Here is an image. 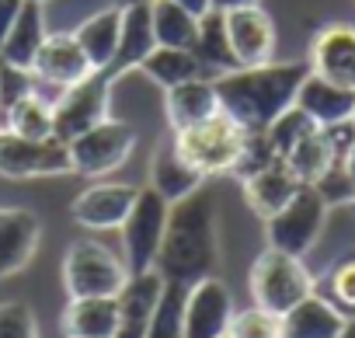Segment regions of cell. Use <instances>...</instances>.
I'll list each match as a JSON object with an SVG mask.
<instances>
[{
  "label": "cell",
  "mask_w": 355,
  "mask_h": 338,
  "mask_svg": "<svg viewBox=\"0 0 355 338\" xmlns=\"http://www.w3.org/2000/svg\"><path fill=\"white\" fill-rule=\"evenodd\" d=\"M21 4L25 0H0V46H4V39L11 35V28L21 15Z\"/></svg>",
  "instance_id": "cell-40"
},
{
  "label": "cell",
  "mask_w": 355,
  "mask_h": 338,
  "mask_svg": "<svg viewBox=\"0 0 355 338\" xmlns=\"http://www.w3.org/2000/svg\"><path fill=\"white\" fill-rule=\"evenodd\" d=\"M0 108H4V98H0Z\"/></svg>",
  "instance_id": "cell-46"
},
{
  "label": "cell",
  "mask_w": 355,
  "mask_h": 338,
  "mask_svg": "<svg viewBox=\"0 0 355 338\" xmlns=\"http://www.w3.org/2000/svg\"><path fill=\"white\" fill-rule=\"evenodd\" d=\"M46 11L42 4H35V0H25L21 4V15L11 28V35L4 39V46H0V67H11L18 74H28L32 77V67H35V56L46 42Z\"/></svg>",
  "instance_id": "cell-21"
},
{
  "label": "cell",
  "mask_w": 355,
  "mask_h": 338,
  "mask_svg": "<svg viewBox=\"0 0 355 338\" xmlns=\"http://www.w3.org/2000/svg\"><path fill=\"white\" fill-rule=\"evenodd\" d=\"M70 150V164H73V175H112L132 157L136 150V126L125 119H101L98 126L84 129L77 140L67 143Z\"/></svg>",
  "instance_id": "cell-7"
},
{
  "label": "cell",
  "mask_w": 355,
  "mask_h": 338,
  "mask_svg": "<svg viewBox=\"0 0 355 338\" xmlns=\"http://www.w3.org/2000/svg\"><path fill=\"white\" fill-rule=\"evenodd\" d=\"M94 74L98 70L91 67L84 49L77 46L73 32H49L39 56H35V67H32V77H39L42 84H49L56 91H70Z\"/></svg>",
  "instance_id": "cell-13"
},
{
  "label": "cell",
  "mask_w": 355,
  "mask_h": 338,
  "mask_svg": "<svg viewBox=\"0 0 355 338\" xmlns=\"http://www.w3.org/2000/svg\"><path fill=\"white\" fill-rule=\"evenodd\" d=\"M153 49H157V35H153L150 0H129V4H122V35L108 77H125L129 70H139V63Z\"/></svg>",
  "instance_id": "cell-19"
},
{
  "label": "cell",
  "mask_w": 355,
  "mask_h": 338,
  "mask_svg": "<svg viewBox=\"0 0 355 338\" xmlns=\"http://www.w3.org/2000/svg\"><path fill=\"white\" fill-rule=\"evenodd\" d=\"M320 129H324V140H327L334 160H345V153L355 146V115L341 119V122H331V126H320Z\"/></svg>",
  "instance_id": "cell-39"
},
{
  "label": "cell",
  "mask_w": 355,
  "mask_h": 338,
  "mask_svg": "<svg viewBox=\"0 0 355 338\" xmlns=\"http://www.w3.org/2000/svg\"><path fill=\"white\" fill-rule=\"evenodd\" d=\"M296 108H303L317 126H331V122L355 115V91H345V87H338L310 70L296 91Z\"/></svg>",
  "instance_id": "cell-24"
},
{
  "label": "cell",
  "mask_w": 355,
  "mask_h": 338,
  "mask_svg": "<svg viewBox=\"0 0 355 338\" xmlns=\"http://www.w3.org/2000/svg\"><path fill=\"white\" fill-rule=\"evenodd\" d=\"M324 223H327V203L317 196L313 185H303L275 217L265 220V237L268 248L303 258L317 244Z\"/></svg>",
  "instance_id": "cell-8"
},
{
  "label": "cell",
  "mask_w": 355,
  "mask_h": 338,
  "mask_svg": "<svg viewBox=\"0 0 355 338\" xmlns=\"http://www.w3.org/2000/svg\"><path fill=\"white\" fill-rule=\"evenodd\" d=\"M223 338H230V335H223Z\"/></svg>",
  "instance_id": "cell-47"
},
{
  "label": "cell",
  "mask_w": 355,
  "mask_h": 338,
  "mask_svg": "<svg viewBox=\"0 0 355 338\" xmlns=\"http://www.w3.org/2000/svg\"><path fill=\"white\" fill-rule=\"evenodd\" d=\"M248 289H251L254 307H265V310H272V314L282 317L300 300H306L310 293H317V282H313L310 269L303 265V258L286 255V251H275V248H265L254 258V265H251Z\"/></svg>",
  "instance_id": "cell-4"
},
{
  "label": "cell",
  "mask_w": 355,
  "mask_h": 338,
  "mask_svg": "<svg viewBox=\"0 0 355 338\" xmlns=\"http://www.w3.org/2000/svg\"><path fill=\"white\" fill-rule=\"evenodd\" d=\"M178 8H185L189 15H196V18H202V15H209L213 11V0H174Z\"/></svg>",
  "instance_id": "cell-41"
},
{
  "label": "cell",
  "mask_w": 355,
  "mask_h": 338,
  "mask_svg": "<svg viewBox=\"0 0 355 338\" xmlns=\"http://www.w3.org/2000/svg\"><path fill=\"white\" fill-rule=\"evenodd\" d=\"M234 321V296L223 279L209 276L185 293V338H223Z\"/></svg>",
  "instance_id": "cell-11"
},
{
  "label": "cell",
  "mask_w": 355,
  "mask_h": 338,
  "mask_svg": "<svg viewBox=\"0 0 355 338\" xmlns=\"http://www.w3.org/2000/svg\"><path fill=\"white\" fill-rule=\"evenodd\" d=\"M73 175L67 143L53 140H25L11 129H0V178H56Z\"/></svg>",
  "instance_id": "cell-9"
},
{
  "label": "cell",
  "mask_w": 355,
  "mask_h": 338,
  "mask_svg": "<svg viewBox=\"0 0 355 338\" xmlns=\"http://www.w3.org/2000/svg\"><path fill=\"white\" fill-rule=\"evenodd\" d=\"M174 136V146L182 150V157L202 171L206 178L209 175H234V167L244 153V143H248V129L237 126L223 108L182 133H171Z\"/></svg>",
  "instance_id": "cell-3"
},
{
  "label": "cell",
  "mask_w": 355,
  "mask_h": 338,
  "mask_svg": "<svg viewBox=\"0 0 355 338\" xmlns=\"http://www.w3.org/2000/svg\"><path fill=\"white\" fill-rule=\"evenodd\" d=\"M306 74H310V63H300V60L275 63L272 60L261 67L227 70L213 81L220 94V108L248 133H265L286 108L296 105V91Z\"/></svg>",
  "instance_id": "cell-2"
},
{
  "label": "cell",
  "mask_w": 355,
  "mask_h": 338,
  "mask_svg": "<svg viewBox=\"0 0 355 338\" xmlns=\"http://www.w3.org/2000/svg\"><path fill=\"white\" fill-rule=\"evenodd\" d=\"M220 265V220L216 203L209 192H192L182 203H171L164 244L157 255V272L164 282L196 286L199 279H209Z\"/></svg>",
  "instance_id": "cell-1"
},
{
  "label": "cell",
  "mask_w": 355,
  "mask_h": 338,
  "mask_svg": "<svg viewBox=\"0 0 355 338\" xmlns=\"http://www.w3.org/2000/svg\"><path fill=\"white\" fill-rule=\"evenodd\" d=\"M139 74H146L157 87H174V84H185L192 77H202V67L196 60L192 49H171V46H157L143 63H139Z\"/></svg>",
  "instance_id": "cell-29"
},
{
  "label": "cell",
  "mask_w": 355,
  "mask_h": 338,
  "mask_svg": "<svg viewBox=\"0 0 355 338\" xmlns=\"http://www.w3.org/2000/svg\"><path fill=\"white\" fill-rule=\"evenodd\" d=\"M341 328L345 314L320 293H310L282 314V338H338Z\"/></svg>",
  "instance_id": "cell-25"
},
{
  "label": "cell",
  "mask_w": 355,
  "mask_h": 338,
  "mask_svg": "<svg viewBox=\"0 0 355 338\" xmlns=\"http://www.w3.org/2000/svg\"><path fill=\"white\" fill-rule=\"evenodd\" d=\"M129 282L125 258L94 237H80L63 255V286L73 296H119Z\"/></svg>",
  "instance_id": "cell-5"
},
{
  "label": "cell",
  "mask_w": 355,
  "mask_h": 338,
  "mask_svg": "<svg viewBox=\"0 0 355 338\" xmlns=\"http://www.w3.org/2000/svg\"><path fill=\"white\" fill-rule=\"evenodd\" d=\"M150 15H153L157 46L196 49V39H199V18L196 15H189L185 8H178L174 0H150Z\"/></svg>",
  "instance_id": "cell-28"
},
{
  "label": "cell",
  "mask_w": 355,
  "mask_h": 338,
  "mask_svg": "<svg viewBox=\"0 0 355 338\" xmlns=\"http://www.w3.org/2000/svg\"><path fill=\"white\" fill-rule=\"evenodd\" d=\"M206 182L202 171H196V167L182 157V150L174 146V136L160 140L153 146V157H150V189H157L167 203H182L189 199L192 192H199Z\"/></svg>",
  "instance_id": "cell-18"
},
{
  "label": "cell",
  "mask_w": 355,
  "mask_h": 338,
  "mask_svg": "<svg viewBox=\"0 0 355 338\" xmlns=\"http://www.w3.org/2000/svg\"><path fill=\"white\" fill-rule=\"evenodd\" d=\"M338 338H355V314H348L345 317V328H341V335Z\"/></svg>",
  "instance_id": "cell-44"
},
{
  "label": "cell",
  "mask_w": 355,
  "mask_h": 338,
  "mask_svg": "<svg viewBox=\"0 0 355 338\" xmlns=\"http://www.w3.org/2000/svg\"><path fill=\"white\" fill-rule=\"evenodd\" d=\"M108 105H112V77L108 74L87 77L84 84H77V87L60 94L56 112H53V136L60 143L77 140L84 129H91L101 119H108Z\"/></svg>",
  "instance_id": "cell-10"
},
{
  "label": "cell",
  "mask_w": 355,
  "mask_h": 338,
  "mask_svg": "<svg viewBox=\"0 0 355 338\" xmlns=\"http://www.w3.org/2000/svg\"><path fill=\"white\" fill-rule=\"evenodd\" d=\"M42 223L32 210L0 206V279L18 276L39 251Z\"/></svg>",
  "instance_id": "cell-16"
},
{
  "label": "cell",
  "mask_w": 355,
  "mask_h": 338,
  "mask_svg": "<svg viewBox=\"0 0 355 338\" xmlns=\"http://www.w3.org/2000/svg\"><path fill=\"white\" fill-rule=\"evenodd\" d=\"M258 0H213V11H234V8H251Z\"/></svg>",
  "instance_id": "cell-42"
},
{
  "label": "cell",
  "mask_w": 355,
  "mask_h": 338,
  "mask_svg": "<svg viewBox=\"0 0 355 338\" xmlns=\"http://www.w3.org/2000/svg\"><path fill=\"white\" fill-rule=\"evenodd\" d=\"M216 112H220V94H216V81L209 77H192L164 91V115L171 133H182Z\"/></svg>",
  "instance_id": "cell-20"
},
{
  "label": "cell",
  "mask_w": 355,
  "mask_h": 338,
  "mask_svg": "<svg viewBox=\"0 0 355 338\" xmlns=\"http://www.w3.org/2000/svg\"><path fill=\"white\" fill-rule=\"evenodd\" d=\"M310 70L345 91H355V25H324L310 42Z\"/></svg>",
  "instance_id": "cell-14"
},
{
  "label": "cell",
  "mask_w": 355,
  "mask_h": 338,
  "mask_svg": "<svg viewBox=\"0 0 355 338\" xmlns=\"http://www.w3.org/2000/svg\"><path fill=\"white\" fill-rule=\"evenodd\" d=\"M35 4H49V0H35Z\"/></svg>",
  "instance_id": "cell-45"
},
{
  "label": "cell",
  "mask_w": 355,
  "mask_h": 338,
  "mask_svg": "<svg viewBox=\"0 0 355 338\" xmlns=\"http://www.w3.org/2000/svg\"><path fill=\"white\" fill-rule=\"evenodd\" d=\"M53 112H56V101L42 98L32 87L4 105L8 129L25 136V140H53Z\"/></svg>",
  "instance_id": "cell-27"
},
{
  "label": "cell",
  "mask_w": 355,
  "mask_h": 338,
  "mask_svg": "<svg viewBox=\"0 0 355 338\" xmlns=\"http://www.w3.org/2000/svg\"><path fill=\"white\" fill-rule=\"evenodd\" d=\"M223 25H227V39H230V53H234L237 67L272 63V56H275V25H272L268 11H261L258 4L234 8V11H223Z\"/></svg>",
  "instance_id": "cell-12"
},
{
  "label": "cell",
  "mask_w": 355,
  "mask_h": 338,
  "mask_svg": "<svg viewBox=\"0 0 355 338\" xmlns=\"http://www.w3.org/2000/svg\"><path fill=\"white\" fill-rule=\"evenodd\" d=\"M136 192L139 189L125 182H98L70 203V217L87 230H119L136 203Z\"/></svg>",
  "instance_id": "cell-15"
},
{
  "label": "cell",
  "mask_w": 355,
  "mask_h": 338,
  "mask_svg": "<svg viewBox=\"0 0 355 338\" xmlns=\"http://www.w3.org/2000/svg\"><path fill=\"white\" fill-rule=\"evenodd\" d=\"M275 160H282V157H275L268 136H265V133H248V143H244V153H241V160H237V167H234V175L244 182V178L258 175L261 167H268V164H275Z\"/></svg>",
  "instance_id": "cell-38"
},
{
  "label": "cell",
  "mask_w": 355,
  "mask_h": 338,
  "mask_svg": "<svg viewBox=\"0 0 355 338\" xmlns=\"http://www.w3.org/2000/svg\"><path fill=\"white\" fill-rule=\"evenodd\" d=\"M230 338H282V317L265 310V307H248L234 310L230 321Z\"/></svg>",
  "instance_id": "cell-34"
},
{
  "label": "cell",
  "mask_w": 355,
  "mask_h": 338,
  "mask_svg": "<svg viewBox=\"0 0 355 338\" xmlns=\"http://www.w3.org/2000/svg\"><path fill=\"white\" fill-rule=\"evenodd\" d=\"M160 293H164V276L157 269L129 276V282L115 296V303H119L115 338H146V328H150V317L160 303Z\"/></svg>",
  "instance_id": "cell-17"
},
{
  "label": "cell",
  "mask_w": 355,
  "mask_h": 338,
  "mask_svg": "<svg viewBox=\"0 0 355 338\" xmlns=\"http://www.w3.org/2000/svg\"><path fill=\"white\" fill-rule=\"evenodd\" d=\"M341 164H345V171H348V178H352V185H355V146L345 153V160H341Z\"/></svg>",
  "instance_id": "cell-43"
},
{
  "label": "cell",
  "mask_w": 355,
  "mask_h": 338,
  "mask_svg": "<svg viewBox=\"0 0 355 338\" xmlns=\"http://www.w3.org/2000/svg\"><path fill=\"white\" fill-rule=\"evenodd\" d=\"M185 293H189V286L164 282V293L150 317L146 338H185Z\"/></svg>",
  "instance_id": "cell-32"
},
{
  "label": "cell",
  "mask_w": 355,
  "mask_h": 338,
  "mask_svg": "<svg viewBox=\"0 0 355 338\" xmlns=\"http://www.w3.org/2000/svg\"><path fill=\"white\" fill-rule=\"evenodd\" d=\"M300 189H303V182L286 167V160H275V164L261 167L258 175L244 178V203L251 206V213H258L261 220H268V217H275Z\"/></svg>",
  "instance_id": "cell-22"
},
{
  "label": "cell",
  "mask_w": 355,
  "mask_h": 338,
  "mask_svg": "<svg viewBox=\"0 0 355 338\" xmlns=\"http://www.w3.org/2000/svg\"><path fill=\"white\" fill-rule=\"evenodd\" d=\"M313 129H320L303 108H286L268 129H265V136H268V143H272V150H275V157H286L303 136H310Z\"/></svg>",
  "instance_id": "cell-33"
},
{
  "label": "cell",
  "mask_w": 355,
  "mask_h": 338,
  "mask_svg": "<svg viewBox=\"0 0 355 338\" xmlns=\"http://www.w3.org/2000/svg\"><path fill=\"white\" fill-rule=\"evenodd\" d=\"M119 303L115 296H73L63 310L67 338H115Z\"/></svg>",
  "instance_id": "cell-26"
},
{
  "label": "cell",
  "mask_w": 355,
  "mask_h": 338,
  "mask_svg": "<svg viewBox=\"0 0 355 338\" xmlns=\"http://www.w3.org/2000/svg\"><path fill=\"white\" fill-rule=\"evenodd\" d=\"M167 213H171V203L157 189L146 185L136 192V203H132L125 223L119 227L122 230V258H125L129 276L150 272L157 265L164 230H167Z\"/></svg>",
  "instance_id": "cell-6"
},
{
  "label": "cell",
  "mask_w": 355,
  "mask_h": 338,
  "mask_svg": "<svg viewBox=\"0 0 355 338\" xmlns=\"http://www.w3.org/2000/svg\"><path fill=\"white\" fill-rule=\"evenodd\" d=\"M327 300L348 317L355 314V258H345L327 276Z\"/></svg>",
  "instance_id": "cell-36"
},
{
  "label": "cell",
  "mask_w": 355,
  "mask_h": 338,
  "mask_svg": "<svg viewBox=\"0 0 355 338\" xmlns=\"http://www.w3.org/2000/svg\"><path fill=\"white\" fill-rule=\"evenodd\" d=\"M0 338H39V321L28 303H0Z\"/></svg>",
  "instance_id": "cell-37"
},
{
  "label": "cell",
  "mask_w": 355,
  "mask_h": 338,
  "mask_svg": "<svg viewBox=\"0 0 355 338\" xmlns=\"http://www.w3.org/2000/svg\"><path fill=\"white\" fill-rule=\"evenodd\" d=\"M192 53H196L199 67L216 70V77L227 70H237V60H234L230 39H227V25H223V11H209L199 18V39H196Z\"/></svg>",
  "instance_id": "cell-30"
},
{
  "label": "cell",
  "mask_w": 355,
  "mask_h": 338,
  "mask_svg": "<svg viewBox=\"0 0 355 338\" xmlns=\"http://www.w3.org/2000/svg\"><path fill=\"white\" fill-rule=\"evenodd\" d=\"M119 35H122V8H101L73 28L77 46L84 49V56L91 60L98 74L112 70L115 53H119Z\"/></svg>",
  "instance_id": "cell-23"
},
{
  "label": "cell",
  "mask_w": 355,
  "mask_h": 338,
  "mask_svg": "<svg viewBox=\"0 0 355 338\" xmlns=\"http://www.w3.org/2000/svg\"><path fill=\"white\" fill-rule=\"evenodd\" d=\"M286 167L303 182V185H313L327 167L334 164V153H331V146H327V140H324V129H313L310 136H303L286 157Z\"/></svg>",
  "instance_id": "cell-31"
},
{
  "label": "cell",
  "mask_w": 355,
  "mask_h": 338,
  "mask_svg": "<svg viewBox=\"0 0 355 338\" xmlns=\"http://www.w3.org/2000/svg\"><path fill=\"white\" fill-rule=\"evenodd\" d=\"M313 189H317V196L327 203V210L331 206H352L355 203V185H352V178H348V171H345V164L341 160H334L327 171L313 182Z\"/></svg>",
  "instance_id": "cell-35"
}]
</instances>
